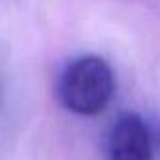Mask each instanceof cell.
<instances>
[{"label": "cell", "instance_id": "cell-1", "mask_svg": "<svg viewBox=\"0 0 160 160\" xmlns=\"http://www.w3.org/2000/svg\"><path fill=\"white\" fill-rule=\"evenodd\" d=\"M57 92L66 109L77 115H98L115 92L113 70L96 55L79 57L60 73Z\"/></svg>", "mask_w": 160, "mask_h": 160}, {"label": "cell", "instance_id": "cell-2", "mask_svg": "<svg viewBox=\"0 0 160 160\" xmlns=\"http://www.w3.org/2000/svg\"><path fill=\"white\" fill-rule=\"evenodd\" d=\"M108 149L109 160H152L156 134L141 115L126 111L111 126Z\"/></svg>", "mask_w": 160, "mask_h": 160}]
</instances>
